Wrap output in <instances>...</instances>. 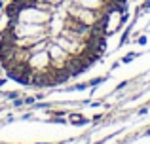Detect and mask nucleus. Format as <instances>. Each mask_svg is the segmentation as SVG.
I'll return each instance as SVG.
<instances>
[{"mask_svg":"<svg viewBox=\"0 0 150 144\" xmlns=\"http://www.w3.org/2000/svg\"><path fill=\"white\" fill-rule=\"evenodd\" d=\"M2 8H4V0H0V10H2Z\"/></svg>","mask_w":150,"mask_h":144,"instance_id":"10","label":"nucleus"},{"mask_svg":"<svg viewBox=\"0 0 150 144\" xmlns=\"http://www.w3.org/2000/svg\"><path fill=\"white\" fill-rule=\"evenodd\" d=\"M4 84H6V78H0V87H4Z\"/></svg>","mask_w":150,"mask_h":144,"instance_id":"9","label":"nucleus"},{"mask_svg":"<svg viewBox=\"0 0 150 144\" xmlns=\"http://www.w3.org/2000/svg\"><path fill=\"white\" fill-rule=\"evenodd\" d=\"M69 119L74 123V125H86V123H88V119H86L84 116H80V114H70Z\"/></svg>","mask_w":150,"mask_h":144,"instance_id":"1","label":"nucleus"},{"mask_svg":"<svg viewBox=\"0 0 150 144\" xmlns=\"http://www.w3.org/2000/svg\"><path fill=\"white\" fill-rule=\"evenodd\" d=\"M23 100H25V104H34V97H27Z\"/></svg>","mask_w":150,"mask_h":144,"instance_id":"8","label":"nucleus"},{"mask_svg":"<svg viewBox=\"0 0 150 144\" xmlns=\"http://www.w3.org/2000/svg\"><path fill=\"white\" fill-rule=\"evenodd\" d=\"M15 97H19L17 91H10V93H8V99H15Z\"/></svg>","mask_w":150,"mask_h":144,"instance_id":"6","label":"nucleus"},{"mask_svg":"<svg viewBox=\"0 0 150 144\" xmlns=\"http://www.w3.org/2000/svg\"><path fill=\"white\" fill-rule=\"evenodd\" d=\"M103 81H105V78H95V80H89L88 84H89V87H95V85L103 84Z\"/></svg>","mask_w":150,"mask_h":144,"instance_id":"3","label":"nucleus"},{"mask_svg":"<svg viewBox=\"0 0 150 144\" xmlns=\"http://www.w3.org/2000/svg\"><path fill=\"white\" fill-rule=\"evenodd\" d=\"M51 57H53V59H57V57H61V48H59V46L51 44Z\"/></svg>","mask_w":150,"mask_h":144,"instance_id":"2","label":"nucleus"},{"mask_svg":"<svg viewBox=\"0 0 150 144\" xmlns=\"http://www.w3.org/2000/svg\"><path fill=\"white\" fill-rule=\"evenodd\" d=\"M143 10H144V11L150 10V0H144V2H143Z\"/></svg>","mask_w":150,"mask_h":144,"instance_id":"5","label":"nucleus"},{"mask_svg":"<svg viewBox=\"0 0 150 144\" xmlns=\"http://www.w3.org/2000/svg\"><path fill=\"white\" fill-rule=\"evenodd\" d=\"M21 104H25V100H23V99H15L13 100V106H21Z\"/></svg>","mask_w":150,"mask_h":144,"instance_id":"7","label":"nucleus"},{"mask_svg":"<svg viewBox=\"0 0 150 144\" xmlns=\"http://www.w3.org/2000/svg\"><path fill=\"white\" fill-rule=\"evenodd\" d=\"M135 57H137L135 53H129V55H125V57H124V63H131V61L135 59Z\"/></svg>","mask_w":150,"mask_h":144,"instance_id":"4","label":"nucleus"}]
</instances>
